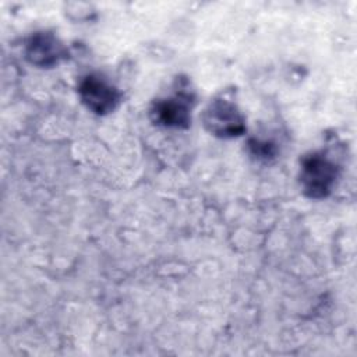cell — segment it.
Wrapping results in <instances>:
<instances>
[{"instance_id":"cell-1","label":"cell","mask_w":357,"mask_h":357,"mask_svg":"<svg viewBox=\"0 0 357 357\" xmlns=\"http://www.w3.org/2000/svg\"><path fill=\"white\" fill-rule=\"evenodd\" d=\"M336 177V166L322 155L314 153L304 159L301 183L307 195L312 198L325 197Z\"/></svg>"},{"instance_id":"cell-2","label":"cell","mask_w":357,"mask_h":357,"mask_svg":"<svg viewBox=\"0 0 357 357\" xmlns=\"http://www.w3.org/2000/svg\"><path fill=\"white\" fill-rule=\"evenodd\" d=\"M206 128L219 137H234L244 131V120L234 105L225 99L213 100L204 113Z\"/></svg>"},{"instance_id":"cell-3","label":"cell","mask_w":357,"mask_h":357,"mask_svg":"<svg viewBox=\"0 0 357 357\" xmlns=\"http://www.w3.org/2000/svg\"><path fill=\"white\" fill-rule=\"evenodd\" d=\"M79 95L86 107L98 114L112 112L119 102L116 88H113L99 75L85 77L79 85Z\"/></svg>"},{"instance_id":"cell-4","label":"cell","mask_w":357,"mask_h":357,"mask_svg":"<svg viewBox=\"0 0 357 357\" xmlns=\"http://www.w3.org/2000/svg\"><path fill=\"white\" fill-rule=\"evenodd\" d=\"M26 54L31 63L47 67L56 64L64 53L61 45L53 35L38 33L32 36L31 42L28 43Z\"/></svg>"},{"instance_id":"cell-5","label":"cell","mask_w":357,"mask_h":357,"mask_svg":"<svg viewBox=\"0 0 357 357\" xmlns=\"http://www.w3.org/2000/svg\"><path fill=\"white\" fill-rule=\"evenodd\" d=\"M153 113L156 114L158 121L167 127H183L187 126L188 116V96L174 95L173 98L165 99L156 103Z\"/></svg>"}]
</instances>
